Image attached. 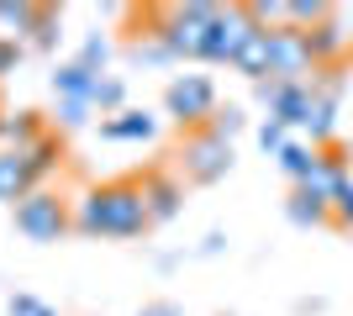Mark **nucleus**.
I'll return each instance as SVG.
<instances>
[{"label":"nucleus","instance_id":"f257e3e1","mask_svg":"<svg viewBox=\"0 0 353 316\" xmlns=\"http://www.w3.org/2000/svg\"><path fill=\"white\" fill-rule=\"evenodd\" d=\"M74 232L85 238H143L148 232V206L137 180H105L95 185L79 211H74Z\"/></svg>","mask_w":353,"mask_h":316},{"label":"nucleus","instance_id":"f03ea898","mask_svg":"<svg viewBox=\"0 0 353 316\" xmlns=\"http://www.w3.org/2000/svg\"><path fill=\"white\" fill-rule=\"evenodd\" d=\"M216 16H221V6H206V0L159 6V11H153V32H159V43L169 48V59H206Z\"/></svg>","mask_w":353,"mask_h":316},{"label":"nucleus","instance_id":"7ed1b4c3","mask_svg":"<svg viewBox=\"0 0 353 316\" xmlns=\"http://www.w3.org/2000/svg\"><path fill=\"white\" fill-rule=\"evenodd\" d=\"M16 211V232L27 242H59L63 232H74V216H69V196H59L53 185H43V190H32Z\"/></svg>","mask_w":353,"mask_h":316},{"label":"nucleus","instance_id":"20e7f679","mask_svg":"<svg viewBox=\"0 0 353 316\" xmlns=\"http://www.w3.org/2000/svg\"><path fill=\"white\" fill-rule=\"evenodd\" d=\"M174 158H179V169H185V180H190V185H216V180L232 174V143H221L211 127L185 132Z\"/></svg>","mask_w":353,"mask_h":316},{"label":"nucleus","instance_id":"39448f33","mask_svg":"<svg viewBox=\"0 0 353 316\" xmlns=\"http://www.w3.org/2000/svg\"><path fill=\"white\" fill-rule=\"evenodd\" d=\"M163 111L185 127V132H201L211 116H216V85L206 74H179L169 79V90H163Z\"/></svg>","mask_w":353,"mask_h":316},{"label":"nucleus","instance_id":"423d86ee","mask_svg":"<svg viewBox=\"0 0 353 316\" xmlns=\"http://www.w3.org/2000/svg\"><path fill=\"white\" fill-rule=\"evenodd\" d=\"M311 69H316V59H311L306 32H295V27L269 32V79H274V85H301Z\"/></svg>","mask_w":353,"mask_h":316},{"label":"nucleus","instance_id":"0eeeda50","mask_svg":"<svg viewBox=\"0 0 353 316\" xmlns=\"http://www.w3.org/2000/svg\"><path fill=\"white\" fill-rule=\"evenodd\" d=\"M253 32H259V21L248 16V6H221L216 27H211V43H206V59L211 63H232Z\"/></svg>","mask_w":353,"mask_h":316},{"label":"nucleus","instance_id":"6e6552de","mask_svg":"<svg viewBox=\"0 0 353 316\" xmlns=\"http://www.w3.org/2000/svg\"><path fill=\"white\" fill-rule=\"evenodd\" d=\"M259 101L269 105V121H280L285 132H290V127H306L311 79H301V85H274V79H264V85H259Z\"/></svg>","mask_w":353,"mask_h":316},{"label":"nucleus","instance_id":"1a4fd4ad","mask_svg":"<svg viewBox=\"0 0 353 316\" xmlns=\"http://www.w3.org/2000/svg\"><path fill=\"white\" fill-rule=\"evenodd\" d=\"M143 206H148V227H159V222H174L179 216V200H185V190H179L174 174H163V169H148L143 180Z\"/></svg>","mask_w":353,"mask_h":316},{"label":"nucleus","instance_id":"9d476101","mask_svg":"<svg viewBox=\"0 0 353 316\" xmlns=\"http://www.w3.org/2000/svg\"><path fill=\"white\" fill-rule=\"evenodd\" d=\"M32 190H43V185H37V174H32L27 153L0 148V200H6V206H21Z\"/></svg>","mask_w":353,"mask_h":316},{"label":"nucleus","instance_id":"9b49d317","mask_svg":"<svg viewBox=\"0 0 353 316\" xmlns=\"http://www.w3.org/2000/svg\"><path fill=\"white\" fill-rule=\"evenodd\" d=\"M53 127H48L43 111H0V148H16L27 153L37 137H48Z\"/></svg>","mask_w":353,"mask_h":316},{"label":"nucleus","instance_id":"f8f14e48","mask_svg":"<svg viewBox=\"0 0 353 316\" xmlns=\"http://www.w3.org/2000/svg\"><path fill=\"white\" fill-rule=\"evenodd\" d=\"M153 132H159V116H148V111H132V105L101 121V137H111V143H148Z\"/></svg>","mask_w":353,"mask_h":316},{"label":"nucleus","instance_id":"ddd939ff","mask_svg":"<svg viewBox=\"0 0 353 316\" xmlns=\"http://www.w3.org/2000/svg\"><path fill=\"white\" fill-rule=\"evenodd\" d=\"M37 16H43V6H37V0H0V37L27 43L32 27H37Z\"/></svg>","mask_w":353,"mask_h":316},{"label":"nucleus","instance_id":"4468645a","mask_svg":"<svg viewBox=\"0 0 353 316\" xmlns=\"http://www.w3.org/2000/svg\"><path fill=\"white\" fill-rule=\"evenodd\" d=\"M95 79H101V74H90L85 63L74 59V63H63L59 74H53V95H59V101H79V105H90V90H95Z\"/></svg>","mask_w":353,"mask_h":316},{"label":"nucleus","instance_id":"2eb2a0df","mask_svg":"<svg viewBox=\"0 0 353 316\" xmlns=\"http://www.w3.org/2000/svg\"><path fill=\"white\" fill-rule=\"evenodd\" d=\"M306 43H311V59H316V69H322V63H332L343 48H348V37H343L338 16H327V21H316V27L306 32Z\"/></svg>","mask_w":353,"mask_h":316},{"label":"nucleus","instance_id":"dca6fc26","mask_svg":"<svg viewBox=\"0 0 353 316\" xmlns=\"http://www.w3.org/2000/svg\"><path fill=\"white\" fill-rule=\"evenodd\" d=\"M27 164H32V174H37V185H48V174L63 164V132L37 137V143L27 148Z\"/></svg>","mask_w":353,"mask_h":316},{"label":"nucleus","instance_id":"f3484780","mask_svg":"<svg viewBox=\"0 0 353 316\" xmlns=\"http://www.w3.org/2000/svg\"><path fill=\"white\" fill-rule=\"evenodd\" d=\"M232 69H243L248 79H259V85H264V74H269V27H259L248 43H243V53L232 59Z\"/></svg>","mask_w":353,"mask_h":316},{"label":"nucleus","instance_id":"a211bd4d","mask_svg":"<svg viewBox=\"0 0 353 316\" xmlns=\"http://www.w3.org/2000/svg\"><path fill=\"white\" fill-rule=\"evenodd\" d=\"M90 111H101V116L127 111V85H121L117 74H101V79H95V90H90Z\"/></svg>","mask_w":353,"mask_h":316},{"label":"nucleus","instance_id":"6ab92c4d","mask_svg":"<svg viewBox=\"0 0 353 316\" xmlns=\"http://www.w3.org/2000/svg\"><path fill=\"white\" fill-rule=\"evenodd\" d=\"M274 158H280V169L290 174L295 185H306V180H311V169H316V148H306V143H285Z\"/></svg>","mask_w":353,"mask_h":316},{"label":"nucleus","instance_id":"aec40b11","mask_svg":"<svg viewBox=\"0 0 353 316\" xmlns=\"http://www.w3.org/2000/svg\"><path fill=\"white\" fill-rule=\"evenodd\" d=\"M327 216H332V206H327V200H316L311 190H301V185H295V196H290V222L316 227V222H327Z\"/></svg>","mask_w":353,"mask_h":316},{"label":"nucleus","instance_id":"412c9836","mask_svg":"<svg viewBox=\"0 0 353 316\" xmlns=\"http://www.w3.org/2000/svg\"><path fill=\"white\" fill-rule=\"evenodd\" d=\"M27 43L32 48H53L59 43V11H53V6H43V16H37V27H32Z\"/></svg>","mask_w":353,"mask_h":316},{"label":"nucleus","instance_id":"4be33fe9","mask_svg":"<svg viewBox=\"0 0 353 316\" xmlns=\"http://www.w3.org/2000/svg\"><path fill=\"white\" fill-rule=\"evenodd\" d=\"M206 127L221 137V143H232V137L243 132V111H237V105H227V111H221V105H216V116H211Z\"/></svg>","mask_w":353,"mask_h":316},{"label":"nucleus","instance_id":"5701e85b","mask_svg":"<svg viewBox=\"0 0 353 316\" xmlns=\"http://www.w3.org/2000/svg\"><path fill=\"white\" fill-rule=\"evenodd\" d=\"M105 53H111V48H105V37H90L85 53H79V63H85L90 74H105Z\"/></svg>","mask_w":353,"mask_h":316},{"label":"nucleus","instance_id":"b1692460","mask_svg":"<svg viewBox=\"0 0 353 316\" xmlns=\"http://www.w3.org/2000/svg\"><path fill=\"white\" fill-rule=\"evenodd\" d=\"M11 316H59L48 301H37V295H11Z\"/></svg>","mask_w":353,"mask_h":316},{"label":"nucleus","instance_id":"393cba45","mask_svg":"<svg viewBox=\"0 0 353 316\" xmlns=\"http://www.w3.org/2000/svg\"><path fill=\"white\" fill-rule=\"evenodd\" d=\"M259 143H264V153H280L285 143H290V132H285L280 121H264V127H259Z\"/></svg>","mask_w":353,"mask_h":316},{"label":"nucleus","instance_id":"a878e982","mask_svg":"<svg viewBox=\"0 0 353 316\" xmlns=\"http://www.w3.org/2000/svg\"><path fill=\"white\" fill-rule=\"evenodd\" d=\"M332 222H338V227H348V232H353V180H348V190H343V196L332 200Z\"/></svg>","mask_w":353,"mask_h":316},{"label":"nucleus","instance_id":"bb28decb","mask_svg":"<svg viewBox=\"0 0 353 316\" xmlns=\"http://www.w3.org/2000/svg\"><path fill=\"white\" fill-rule=\"evenodd\" d=\"M85 116H90V105H79V101H59V121H63V127H79Z\"/></svg>","mask_w":353,"mask_h":316},{"label":"nucleus","instance_id":"cd10ccee","mask_svg":"<svg viewBox=\"0 0 353 316\" xmlns=\"http://www.w3.org/2000/svg\"><path fill=\"white\" fill-rule=\"evenodd\" d=\"M16 59H21V43H11V37H0V79L16 69Z\"/></svg>","mask_w":353,"mask_h":316},{"label":"nucleus","instance_id":"c85d7f7f","mask_svg":"<svg viewBox=\"0 0 353 316\" xmlns=\"http://www.w3.org/2000/svg\"><path fill=\"white\" fill-rule=\"evenodd\" d=\"M137 316H179V311H174V306H143Z\"/></svg>","mask_w":353,"mask_h":316}]
</instances>
